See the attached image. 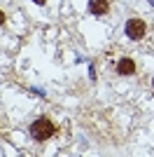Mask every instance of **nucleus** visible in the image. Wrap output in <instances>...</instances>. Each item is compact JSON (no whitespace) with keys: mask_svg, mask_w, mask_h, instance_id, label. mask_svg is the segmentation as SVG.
Wrapping results in <instances>:
<instances>
[{"mask_svg":"<svg viewBox=\"0 0 154 157\" xmlns=\"http://www.w3.org/2000/svg\"><path fill=\"white\" fill-rule=\"evenodd\" d=\"M28 131H31V136L35 138V141H47V138H51L56 134V124H54L49 117H40L31 124Z\"/></svg>","mask_w":154,"mask_h":157,"instance_id":"nucleus-1","label":"nucleus"},{"mask_svg":"<svg viewBox=\"0 0 154 157\" xmlns=\"http://www.w3.org/2000/svg\"><path fill=\"white\" fill-rule=\"evenodd\" d=\"M145 33H147L145 21H140V19H128L126 21V35L131 40H142V38H145Z\"/></svg>","mask_w":154,"mask_h":157,"instance_id":"nucleus-2","label":"nucleus"},{"mask_svg":"<svg viewBox=\"0 0 154 157\" xmlns=\"http://www.w3.org/2000/svg\"><path fill=\"white\" fill-rule=\"evenodd\" d=\"M89 10H91V14L103 17V14H108L110 2H108V0H89Z\"/></svg>","mask_w":154,"mask_h":157,"instance_id":"nucleus-3","label":"nucleus"},{"mask_svg":"<svg viewBox=\"0 0 154 157\" xmlns=\"http://www.w3.org/2000/svg\"><path fill=\"white\" fill-rule=\"evenodd\" d=\"M117 73H119V75H124V78L133 75V73H135V63H133V59H122L119 63H117Z\"/></svg>","mask_w":154,"mask_h":157,"instance_id":"nucleus-4","label":"nucleus"},{"mask_svg":"<svg viewBox=\"0 0 154 157\" xmlns=\"http://www.w3.org/2000/svg\"><path fill=\"white\" fill-rule=\"evenodd\" d=\"M5 24V12H0V26Z\"/></svg>","mask_w":154,"mask_h":157,"instance_id":"nucleus-5","label":"nucleus"},{"mask_svg":"<svg viewBox=\"0 0 154 157\" xmlns=\"http://www.w3.org/2000/svg\"><path fill=\"white\" fill-rule=\"evenodd\" d=\"M33 2H35V5H45L47 0H33Z\"/></svg>","mask_w":154,"mask_h":157,"instance_id":"nucleus-6","label":"nucleus"},{"mask_svg":"<svg viewBox=\"0 0 154 157\" xmlns=\"http://www.w3.org/2000/svg\"><path fill=\"white\" fill-rule=\"evenodd\" d=\"M152 87H154V80H152Z\"/></svg>","mask_w":154,"mask_h":157,"instance_id":"nucleus-7","label":"nucleus"}]
</instances>
